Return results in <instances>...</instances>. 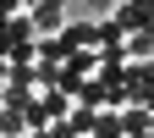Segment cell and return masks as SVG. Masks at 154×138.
Listing matches in <instances>:
<instances>
[{"instance_id": "cell-1", "label": "cell", "mask_w": 154, "mask_h": 138, "mask_svg": "<svg viewBox=\"0 0 154 138\" xmlns=\"http://www.w3.org/2000/svg\"><path fill=\"white\" fill-rule=\"evenodd\" d=\"M110 22L121 28V39H127V33H154V6L127 0V6H116V11H110Z\"/></svg>"}, {"instance_id": "cell-2", "label": "cell", "mask_w": 154, "mask_h": 138, "mask_svg": "<svg viewBox=\"0 0 154 138\" xmlns=\"http://www.w3.org/2000/svg\"><path fill=\"white\" fill-rule=\"evenodd\" d=\"M22 17H28V28H33L38 39H55V33L66 28V11L55 6V0H38V6H28Z\"/></svg>"}, {"instance_id": "cell-3", "label": "cell", "mask_w": 154, "mask_h": 138, "mask_svg": "<svg viewBox=\"0 0 154 138\" xmlns=\"http://www.w3.org/2000/svg\"><path fill=\"white\" fill-rule=\"evenodd\" d=\"M149 55H154V33H127V39H121V61L143 66Z\"/></svg>"}, {"instance_id": "cell-4", "label": "cell", "mask_w": 154, "mask_h": 138, "mask_svg": "<svg viewBox=\"0 0 154 138\" xmlns=\"http://www.w3.org/2000/svg\"><path fill=\"white\" fill-rule=\"evenodd\" d=\"M132 133H149V111L143 105H127L121 111V138H132Z\"/></svg>"}, {"instance_id": "cell-5", "label": "cell", "mask_w": 154, "mask_h": 138, "mask_svg": "<svg viewBox=\"0 0 154 138\" xmlns=\"http://www.w3.org/2000/svg\"><path fill=\"white\" fill-rule=\"evenodd\" d=\"M132 138H154V133H132Z\"/></svg>"}]
</instances>
